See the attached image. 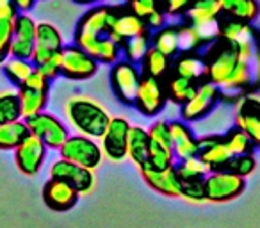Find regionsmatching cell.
<instances>
[{
  "instance_id": "6",
  "label": "cell",
  "mask_w": 260,
  "mask_h": 228,
  "mask_svg": "<svg viewBox=\"0 0 260 228\" xmlns=\"http://www.w3.org/2000/svg\"><path fill=\"white\" fill-rule=\"evenodd\" d=\"M25 123L27 128H29V134L36 136L47 148L59 150L64 145L66 139L70 138L68 127L50 112L43 111L40 114H34V116L27 118Z\"/></svg>"
},
{
  "instance_id": "10",
  "label": "cell",
  "mask_w": 260,
  "mask_h": 228,
  "mask_svg": "<svg viewBox=\"0 0 260 228\" xmlns=\"http://www.w3.org/2000/svg\"><path fill=\"white\" fill-rule=\"evenodd\" d=\"M132 125L123 116L111 118L104 136L100 138V146L104 157L112 162H119L126 157V145H128V132Z\"/></svg>"
},
{
  "instance_id": "35",
  "label": "cell",
  "mask_w": 260,
  "mask_h": 228,
  "mask_svg": "<svg viewBox=\"0 0 260 228\" xmlns=\"http://www.w3.org/2000/svg\"><path fill=\"white\" fill-rule=\"evenodd\" d=\"M175 153L171 146H162L157 143L150 141V152H148V162L145 166H150L153 170H166V168L175 166Z\"/></svg>"
},
{
  "instance_id": "5",
  "label": "cell",
  "mask_w": 260,
  "mask_h": 228,
  "mask_svg": "<svg viewBox=\"0 0 260 228\" xmlns=\"http://www.w3.org/2000/svg\"><path fill=\"white\" fill-rule=\"evenodd\" d=\"M205 200L214 203H226L239 198L246 189V180L226 170L210 171L205 178Z\"/></svg>"
},
{
  "instance_id": "1",
  "label": "cell",
  "mask_w": 260,
  "mask_h": 228,
  "mask_svg": "<svg viewBox=\"0 0 260 228\" xmlns=\"http://www.w3.org/2000/svg\"><path fill=\"white\" fill-rule=\"evenodd\" d=\"M205 68L207 82L214 84L221 94H237L260 84V77L248 62L242 61L237 48L221 38L207 48Z\"/></svg>"
},
{
  "instance_id": "24",
  "label": "cell",
  "mask_w": 260,
  "mask_h": 228,
  "mask_svg": "<svg viewBox=\"0 0 260 228\" xmlns=\"http://www.w3.org/2000/svg\"><path fill=\"white\" fill-rule=\"evenodd\" d=\"M18 98H20V107H22V118L34 116L45 111V105L48 102V91L34 89V87L20 86L18 87Z\"/></svg>"
},
{
  "instance_id": "36",
  "label": "cell",
  "mask_w": 260,
  "mask_h": 228,
  "mask_svg": "<svg viewBox=\"0 0 260 228\" xmlns=\"http://www.w3.org/2000/svg\"><path fill=\"white\" fill-rule=\"evenodd\" d=\"M210 171L212 170H210L198 155L189 157V159H185V160H180L177 166V173L180 178H205Z\"/></svg>"
},
{
  "instance_id": "33",
  "label": "cell",
  "mask_w": 260,
  "mask_h": 228,
  "mask_svg": "<svg viewBox=\"0 0 260 228\" xmlns=\"http://www.w3.org/2000/svg\"><path fill=\"white\" fill-rule=\"evenodd\" d=\"M152 47L168 57L175 55L178 52V27L168 25L157 30L155 36L152 38Z\"/></svg>"
},
{
  "instance_id": "30",
  "label": "cell",
  "mask_w": 260,
  "mask_h": 228,
  "mask_svg": "<svg viewBox=\"0 0 260 228\" xmlns=\"http://www.w3.org/2000/svg\"><path fill=\"white\" fill-rule=\"evenodd\" d=\"M36 70V66L27 59H16L9 57L8 61L2 64V72L9 79V82H13L15 86H22L27 79L30 77V73Z\"/></svg>"
},
{
  "instance_id": "15",
  "label": "cell",
  "mask_w": 260,
  "mask_h": 228,
  "mask_svg": "<svg viewBox=\"0 0 260 228\" xmlns=\"http://www.w3.org/2000/svg\"><path fill=\"white\" fill-rule=\"evenodd\" d=\"M221 96V91L217 89L214 84L210 82H203L198 86L196 89L194 96L191 100H187L180 109V114H182V120L191 123V121H198L202 118H205L212 107L217 104Z\"/></svg>"
},
{
  "instance_id": "20",
  "label": "cell",
  "mask_w": 260,
  "mask_h": 228,
  "mask_svg": "<svg viewBox=\"0 0 260 228\" xmlns=\"http://www.w3.org/2000/svg\"><path fill=\"white\" fill-rule=\"evenodd\" d=\"M198 146H200L198 157L212 171L224 170L228 160L232 159L230 150L226 148L223 139L217 138V136H207V138L198 139Z\"/></svg>"
},
{
  "instance_id": "40",
  "label": "cell",
  "mask_w": 260,
  "mask_h": 228,
  "mask_svg": "<svg viewBox=\"0 0 260 228\" xmlns=\"http://www.w3.org/2000/svg\"><path fill=\"white\" fill-rule=\"evenodd\" d=\"M180 198L189 202H203L205 200L203 178H180Z\"/></svg>"
},
{
  "instance_id": "17",
  "label": "cell",
  "mask_w": 260,
  "mask_h": 228,
  "mask_svg": "<svg viewBox=\"0 0 260 228\" xmlns=\"http://www.w3.org/2000/svg\"><path fill=\"white\" fill-rule=\"evenodd\" d=\"M145 184L159 194L166 198H180V177L177 173V166L166 170H153L150 166L139 168Z\"/></svg>"
},
{
  "instance_id": "13",
  "label": "cell",
  "mask_w": 260,
  "mask_h": 228,
  "mask_svg": "<svg viewBox=\"0 0 260 228\" xmlns=\"http://www.w3.org/2000/svg\"><path fill=\"white\" fill-rule=\"evenodd\" d=\"M47 146L36 138L29 134L18 146L15 148V162L16 168L27 177H34L41 171L47 159Z\"/></svg>"
},
{
  "instance_id": "44",
  "label": "cell",
  "mask_w": 260,
  "mask_h": 228,
  "mask_svg": "<svg viewBox=\"0 0 260 228\" xmlns=\"http://www.w3.org/2000/svg\"><path fill=\"white\" fill-rule=\"evenodd\" d=\"M148 131V138L152 143L162 146H171V139H170V128H168V121L159 120L152 125V127L146 128Z\"/></svg>"
},
{
  "instance_id": "3",
  "label": "cell",
  "mask_w": 260,
  "mask_h": 228,
  "mask_svg": "<svg viewBox=\"0 0 260 228\" xmlns=\"http://www.w3.org/2000/svg\"><path fill=\"white\" fill-rule=\"evenodd\" d=\"M116 16H118V11L114 8H107V6L91 8L87 13H84L80 22L77 23L75 45L87 52L100 38L107 36Z\"/></svg>"
},
{
  "instance_id": "7",
  "label": "cell",
  "mask_w": 260,
  "mask_h": 228,
  "mask_svg": "<svg viewBox=\"0 0 260 228\" xmlns=\"http://www.w3.org/2000/svg\"><path fill=\"white\" fill-rule=\"evenodd\" d=\"M143 73L128 61H118L111 68V87L116 98L125 105H134Z\"/></svg>"
},
{
  "instance_id": "37",
  "label": "cell",
  "mask_w": 260,
  "mask_h": 228,
  "mask_svg": "<svg viewBox=\"0 0 260 228\" xmlns=\"http://www.w3.org/2000/svg\"><path fill=\"white\" fill-rule=\"evenodd\" d=\"M224 170L230 171V173L237 175V177L244 178L251 177L256 170V159L253 157V153H244V155H234L228 164L224 166Z\"/></svg>"
},
{
  "instance_id": "12",
  "label": "cell",
  "mask_w": 260,
  "mask_h": 228,
  "mask_svg": "<svg viewBox=\"0 0 260 228\" xmlns=\"http://www.w3.org/2000/svg\"><path fill=\"white\" fill-rule=\"evenodd\" d=\"M166 87L160 84V80L152 79V77H141L139 89L136 94V109L141 112L143 116L153 118L157 116L166 105Z\"/></svg>"
},
{
  "instance_id": "38",
  "label": "cell",
  "mask_w": 260,
  "mask_h": 228,
  "mask_svg": "<svg viewBox=\"0 0 260 228\" xmlns=\"http://www.w3.org/2000/svg\"><path fill=\"white\" fill-rule=\"evenodd\" d=\"M202 45V38L198 36V32L191 23H184L178 27V52H182V54L196 52Z\"/></svg>"
},
{
  "instance_id": "51",
  "label": "cell",
  "mask_w": 260,
  "mask_h": 228,
  "mask_svg": "<svg viewBox=\"0 0 260 228\" xmlns=\"http://www.w3.org/2000/svg\"><path fill=\"white\" fill-rule=\"evenodd\" d=\"M77 4H94V2H98V0H75Z\"/></svg>"
},
{
  "instance_id": "29",
  "label": "cell",
  "mask_w": 260,
  "mask_h": 228,
  "mask_svg": "<svg viewBox=\"0 0 260 228\" xmlns=\"http://www.w3.org/2000/svg\"><path fill=\"white\" fill-rule=\"evenodd\" d=\"M29 136L25 120L0 125V150H15Z\"/></svg>"
},
{
  "instance_id": "43",
  "label": "cell",
  "mask_w": 260,
  "mask_h": 228,
  "mask_svg": "<svg viewBox=\"0 0 260 228\" xmlns=\"http://www.w3.org/2000/svg\"><path fill=\"white\" fill-rule=\"evenodd\" d=\"M128 9L130 13H134L136 16L145 20L153 11L160 9V0H128Z\"/></svg>"
},
{
  "instance_id": "11",
  "label": "cell",
  "mask_w": 260,
  "mask_h": 228,
  "mask_svg": "<svg viewBox=\"0 0 260 228\" xmlns=\"http://www.w3.org/2000/svg\"><path fill=\"white\" fill-rule=\"evenodd\" d=\"M98 72V62L77 45L62 48L61 75L70 80H87Z\"/></svg>"
},
{
  "instance_id": "18",
  "label": "cell",
  "mask_w": 260,
  "mask_h": 228,
  "mask_svg": "<svg viewBox=\"0 0 260 228\" xmlns=\"http://www.w3.org/2000/svg\"><path fill=\"white\" fill-rule=\"evenodd\" d=\"M79 196L80 194L72 185L55 180V178H48L43 185V202L54 212H66L73 209L79 202Z\"/></svg>"
},
{
  "instance_id": "32",
  "label": "cell",
  "mask_w": 260,
  "mask_h": 228,
  "mask_svg": "<svg viewBox=\"0 0 260 228\" xmlns=\"http://www.w3.org/2000/svg\"><path fill=\"white\" fill-rule=\"evenodd\" d=\"M87 54L96 62L104 64H114L119 61V45L114 43L109 36H104L87 50Z\"/></svg>"
},
{
  "instance_id": "48",
  "label": "cell",
  "mask_w": 260,
  "mask_h": 228,
  "mask_svg": "<svg viewBox=\"0 0 260 228\" xmlns=\"http://www.w3.org/2000/svg\"><path fill=\"white\" fill-rule=\"evenodd\" d=\"M16 16H18V9L13 4V0H0V20L15 22Z\"/></svg>"
},
{
  "instance_id": "34",
  "label": "cell",
  "mask_w": 260,
  "mask_h": 228,
  "mask_svg": "<svg viewBox=\"0 0 260 228\" xmlns=\"http://www.w3.org/2000/svg\"><path fill=\"white\" fill-rule=\"evenodd\" d=\"M22 120L18 91H4L0 93V125L13 123Z\"/></svg>"
},
{
  "instance_id": "19",
  "label": "cell",
  "mask_w": 260,
  "mask_h": 228,
  "mask_svg": "<svg viewBox=\"0 0 260 228\" xmlns=\"http://www.w3.org/2000/svg\"><path fill=\"white\" fill-rule=\"evenodd\" d=\"M168 128H170L171 148H173L175 159L178 162L189 159V157L198 155L200 153L198 139L192 136L191 128L184 121H168Z\"/></svg>"
},
{
  "instance_id": "45",
  "label": "cell",
  "mask_w": 260,
  "mask_h": 228,
  "mask_svg": "<svg viewBox=\"0 0 260 228\" xmlns=\"http://www.w3.org/2000/svg\"><path fill=\"white\" fill-rule=\"evenodd\" d=\"M61 64H62V52H59V54L52 55L45 62H41L40 66H36V70H40L48 80H52L61 75Z\"/></svg>"
},
{
  "instance_id": "46",
  "label": "cell",
  "mask_w": 260,
  "mask_h": 228,
  "mask_svg": "<svg viewBox=\"0 0 260 228\" xmlns=\"http://www.w3.org/2000/svg\"><path fill=\"white\" fill-rule=\"evenodd\" d=\"M192 0H160L162 4V11L170 16L177 15H185V11L189 9Z\"/></svg>"
},
{
  "instance_id": "23",
  "label": "cell",
  "mask_w": 260,
  "mask_h": 228,
  "mask_svg": "<svg viewBox=\"0 0 260 228\" xmlns=\"http://www.w3.org/2000/svg\"><path fill=\"white\" fill-rule=\"evenodd\" d=\"M260 13L258 0H221V15L237 22L251 23Z\"/></svg>"
},
{
  "instance_id": "25",
  "label": "cell",
  "mask_w": 260,
  "mask_h": 228,
  "mask_svg": "<svg viewBox=\"0 0 260 228\" xmlns=\"http://www.w3.org/2000/svg\"><path fill=\"white\" fill-rule=\"evenodd\" d=\"M205 73H207L205 59L200 57V55L194 54V52L182 54L180 57L177 59V62H175V75L184 77V79L192 80V82L203 79Z\"/></svg>"
},
{
  "instance_id": "41",
  "label": "cell",
  "mask_w": 260,
  "mask_h": 228,
  "mask_svg": "<svg viewBox=\"0 0 260 228\" xmlns=\"http://www.w3.org/2000/svg\"><path fill=\"white\" fill-rule=\"evenodd\" d=\"M192 27L196 29L198 36L202 38L203 45L205 43H214V41L219 40L221 36V20H209V22H200V23H192Z\"/></svg>"
},
{
  "instance_id": "31",
  "label": "cell",
  "mask_w": 260,
  "mask_h": 228,
  "mask_svg": "<svg viewBox=\"0 0 260 228\" xmlns=\"http://www.w3.org/2000/svg\"><path fill=\"white\" fill-rule=\"evenodd\" d=\"M121 47L126 61L132 62V64H139L145 59L146 52L152 48V38H150V34H139V36L126 40Z\"/></svg>"
},
{
  "instance_id": "8",
  "label": "cell",
  "mask_w": 260,
  "mask_h": 228,
  "mask_svg": "<svg viewBox=\"0 0 260 228\" xmlns=\"http://www.w3.org/2000/svg\"><path fill=\"white\" fill-rule=\"evenodd\" d=\"M50 178L72 185L79 194H89L91 191H94V185H96V175L93 170H87V168H82L64 159H57L55 162H52Z\"/></svg>"
},
{
  "instance_id": "28",
  "label": "cell",
  "mask_w": 260,
  "mask_h": 228,
  "mask_svg": "<svg viewBox=\"0 0 260 228\" xmlns=\"http://www.w3.org/2000/svg\"><path fill=\"white\" fill-rule=\"evenodd\" d=\"M196 89H198L196 82L184 79V77L175 75V77H171L166 84V96H168V100H171L173 104L184 105L185 102L194 96Z\"/></svg>"
},
{
  "instance_id": "21",
  "label": "cell",
  "mask_w": 260,
  "mask_h": 228,
  "mask_svg": "<svg viewBox=\"0 0 260 228\" xmlns=\"http://www.w3.org/2000/svg\"><path fill=\"white\" fill-rule=\"evenodd\" d=\"M139 34H148V27H146L145 20H141L134 13L128 11V13H118V16H116L107 36L121 47L126 40L139 36Z\"/></svg>"
},
{
  "instance_id": "27",
  "label": "cell",
  "mask_w": 260,
  "mask_h": 228,
  "mask_svg": "<svg viewBox=\"0 0 260 228\" xmlns=\"http://www.w3.org/2000/svg\"><path fill=\"white\" fill-rule=\"evenodd\" d=\"M141 64H143V75L160 80L168 75V72H170L171 61L168 55H164L162 52L155 50V48L152 47L148 52H146Z\"/></svg>"
},
{
  "instance_id": "47",
  "label": "cell",
  "mask_w": 260,
  "mask_h": 228,
  "mask_svg": "<svg viewBox=\"0 0 260 228\" xmlns=\"http://www.w3.org/2000/svg\"><path fill=\"white\" fill-rule=\"evenodd\" d=\"M48 82H50V80H48L40 70H34V72L30 73V77L22 84V86L34 87V89H41V91H48Z\"/></svg>"
},
{
  "instance_id": "39",
  "label": "cell",
  "mask_w": 260,
  "mask_h": 228,
  "mask_svg": "<svg viewBox=\"0 0 260 228\" xmlns=\"http://www.w3.org/2000/svg\"><path fill=\"white\" fill-rule=\"evenodd\" d=\"M226 148L230 150L232 157L234 155H244V153H251V141L249 138L239 128H234L226 134V138L223 139Z\"/></svg>"
},
{
  "instance_id": "9",
  "label": "cell",
  "mask_w": 260,
  "mask_h": 228,
  "mask_svg": "<svg viewBox=\"0 0 260 228\" xmlns=\"http://www.w3.org/2000/svg\"><path fill=\"white\" fill-rule=\"evenodd\" d=\"M235 125L249 138L251 145L260 148V96L242 94L235 102Z\"/></svg>"
},
{
  "instance_id": "50",
  "label": "cell",
  "mask_w": 260,
  "mask_h": 228,
  "mask_svg": "<svg viewBox=\"0 0 260 228\" xmlns=\"http://www.w3.org/2000/svg\"><path fill=\"white\" fill-rule=\"evenodd\" d=\"M13 4L16 6L18 13H27V11H30V9L34 8L36 0H13Z\"/></svg>"
},
{
  "instance_id": "42",
  "label": "cell",
  "mask_w": 260,
  "mask_h": 228,
  "mask_svg": "<svg viewBox=\"0 0 260 228\" xmlns=\"http://www.w3.org/2000/svg\"><path fill=\"white\" fill-rule=\"evenodd\" d=\"M11 41H13V22L0 20V64H4L11 57Z\"/></svg>"
},
{
  "instance_id": "16",
  "label": "cell",
  "mask_w": 260,
  "mask_h": 228,
  "mask_svg": "<svg viewBox=\"0 0 260 228\" xmlns=\"http://www.w3.org/2000/svg\"><path fill=\"white\" fill-rule=\"evenodd\" d=\"M64 48V40L62 34L54 23L41 22L36 27V45H34V52L30 62L34 66H40L41 62H45L47 59H50L52 55L59 54Z\"/></svg>"
},
{
  "instance_id": "26",
  "label": "cell",
  "mask_w": 260,
  "mask_h": 228,
  "mask_svg": "<svg viewBox=\"0 0 260 228\" xmlns=\"http://www.w3.org/2000/svg\"><path fill=\"white\" fill-rule=\"evenodd\" d=\"M221 15V0H192L185 11L187 23H200L216 20Z\"/></svg>"
},
{
  "instance_id": "4",
  "label": "cell",
  "mask_w": 260,
  "mask_h": 228,
  "mask_svg": "<svg viewBox=\"0 0 260 228\" xmlns=\"http://www.w3.org/2000/svg\"><path fill=\"white\" fill-rule=\"evenodd\" d=\"M59 153H61V159L93 171L100 168L102 160H104V152H102V146L96 143V139L80 134L70 136L64 141V145L59 148Z\"/></svg>"
},
{
  "instance_id": "22",
  "label": "cell",
  "mask_w": 260,
  "mask_h": 228,
  "mask_svg": "<svg viewBox=\"0 0 260 228\" xmlns=\"http://www.w3.org/2000/svg\"><path fill=\"white\" fill-rule=\"evenodd\" d=\"M150 138L148 131L139 125H132L128 132V145H126V157L138 168H143L148 162Z\"/></svg>"
},
{
  "instance_id": "2",
  "label": "cell",
  "mask_w": 260,
  "mask_h": 228,
  "mask_svg": "<svg viewBox=\"0 0 260 228\" xmlns=\"http://www.w3.org/2000/svg\"><path fill=\"white\" fill-rule=\"evenodd\" d=\"M64 116L77 134L100 139L111 121L109 111L94 96L84 93L70 94L64 100Z\"/></svg>"
},
{
  "instance_id": "14",
  "label": "cell",
  "mask_w": 260,
  "mask_h": 228,
  "mask_svg": "<svg viewBox=\"0 0 260 228\" xmlns=\"http://www.w3.org/2000/svg\"><path fill=\"white\" fill-rule=\"evenodd\" d=\"M36 27L38 23L27 13H18L13 22V41H11V57L27 59L30 61L36 45Z\"/></svg>"
},
{
  "instance_id": "49",
  "label": "cell",
  "mask_w": 260,
  "mask_h": 228,
  "mask_svg": "<svg viewBox=\"0 0 260 228\" xmlns=\"http://www.w3.org/2000/svg\"><path fill=\"white\" fill-rule=\"evenodd\" d=\"M164 22H166V13L162 11V8L157 9V11H153L152 15L145 18V23H146V27H148V30L150 29L160 30L164 27Z\"/></svg>"
}]
</instances>
